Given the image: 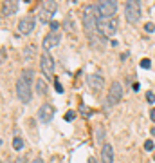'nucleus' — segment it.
<instances>
[{"label":"nucleus","mask_w":155,"mask_h":163,"mask_svg":"<svg viewBox=\"0 0 155 163\" xmlns=\"http://www.w3.org/2000/svg\"><path fill=\"white\" fill-rule=\"evenodd\" d=\"M16 163H27V159H25V158H22V156H20V158L16 159Z\"/></svg>","instance_id":"obj_29"},{"label":"nucleus","mask_w":155,"mask_h":163,"mask_svg":"<svg viewBox=\"0 0 155 163\" xmlns=\"http://www.w3.org/2000/svg\"><path fill=\"white\" fill-rule=\"evenodd\" d=\"M124 16L128 24H137L141 20V2H135V0H130V2L124 4Z\"/></svg>","instance_id":"obj_4"},{"label":"nucleus","mask_w":155,"mask_h":163,"mask_svg":"<svg viewBox=\"0 0 155 163\" xmlns=\"http://www.w3.org/2000/svg\"><path fill=\"white\" fill-rule=\"evenodd\" d=\"M141 67H143V69H150V67H151V62H150L148 58H143V60H141Z\"/></svg>","instance_id":"obj_20"},{"label":"nucleus","mask_w":155,"mask_h":163,"mask_svg":"<svg viewBox=\"0 0 155 163\" xmlns=\"http://www.w3.org/2000/svg\"><path fill=\"white\" fill-rule=\"evenodd\" d=\"M101 161L103 163H114V147L110 143H103V147H101Z\"/></svg>","instance_id":"obj_13"},{"label":"nucleus","mask_w":155,"mask_h":163,"mask_svg":"<svg viewBox=\"0 0 155 163\" xmlns=\"http://www.w3.org/2000/svg\"><path fill=\"white\" fill-rule=\"evenodd\" d=\"M88 163H96V159H94V158H90V159H88Z\"/></svg>","instance_id":"obj_32"},{"label":"nucleus","mask_w":155,"mask_h":163,"mask_svg":"<svg viewBox=\"0 0 155 163\" xmlns=\"http://www.w3.org/2000/svg\"><path fill=\"white\" fill-rule=\"evenodd\" d=\"M121 100H123V83H121L119 80H114L112 83H110V89H108L106 103H108V107H114V105H117Z\"/></svg>","instance_id":"obj_6"},{"label":"nucleus","mask_w":155,"mask_h":163,"mask_svg":"<svg viewBox=\"0 0 155 163\" xmlns=\"http://www.w3.org/2000/svg\"><path fill=\"white\" fill-rule=\"evenodd\" d=\"M24 147H25L24 139H22L20 136H15V139H13V149H15V150H22Z\"/></svg>","instance_id":"obj_17"},{"label":"nucleus","mask_w":155,"mask_h":163,"mask_svg":"<svg viewBox=\"0 0 155 163\" xmlns=\"http://www.w3.org/2000/svg\"><path fill=\"white\" fill-rule=\"evenodd\" d=\"M60 40H61V35H60V33H52V31H51L45 38H43L41 45H43V49H45V51H49V49L56 47V45L60 44Z\"/></svg>","instance_id":"obj_12"},{"label":"nucleus","mask_w":155,"mask_h":163,"mask_svg":"<svg viewBox=\"0 0 155 163\" xmlns=\"http://www.w3.org/2000/svg\"><path fill=\"white\" fill-rule=\"evenodd\" d=\"M146 100H148L150 103H153V102H155V94H153L151 91H148V92H146Z\"/></svg>","instance_id":"obj_24"},{"label":"nucleus","mask_w":155,"mask_h":163,"mask_svg":"<svg viewBox=\"0 0 155 163\" xmlns=\"http://www.w3.org/2000/svg\"><path fill=\"white\" fill-rule=\"evenodd\" d=\"M150 118H151V122H155V107L150 111Z\"/></svg>","instance_id":"obj_27"},{"label":"nucleus","mask_w":155,"mask_h":163,"mask_svg":"<svg viewBox=\"0 0 155 163\" xmlns=\"http://www.w3.org/2000/svg\"><path fill=\"white\" fill-rule=\"evenodd\" d=\"M117 7H119V4L116 2V0H105V2H99V4H98L99 18H101V20L114 18L116 13H117Z\"/></svg>","instance_id":"obj_5"},{"label":"nucleus","mask_w":155,"mask_h":163,"mask_svg":"<svg viewBox=\"0 0 155 163\" xmlns=\"http://www.w3.org/2000/svg\"><path fill=\"white\" fill-rule=\"evenodd\" d=\"M117 27H119V18L114 16V18H108V20H101L99 18V35L101 38H112L116 33H117Z\"/></svg>","instance_id":"obj_3"},{"label":"nucleus","mask_w":155,"mask_h":163,"mask_svg":"<svg viewBox=\"0 0 155 163\" xmlns=\"http://www.w3.org/2000/svg\"><path fill=\"white\" fill-rule=\"evenodd\" d=\"M49 26H51V29H52V33H58V27H60V24H58V22H56V20H52V22H51V24H49Z\"/></svg>","instance_id":"obj_23"},{"label":"nucleus","mask_w":155,"mask_h":163,"mask_svg":"<svg viewBox=\"0 0 155 163\" xmlns=\"http://www.w3.org/2000/svg\"><path fill=\"white\" fill-rule=\"evenodd\" d=\"M34 56H36V45L31 44V45H27L25 51H24V58H25V60H33Z\"/></svg>","instance_id":"obj_15"},{"label":"nucleus","mask_w":155,"mask_h":163,"mask_svg":"<svg viewBox=\"0 0 155 163\" xmlns=\"http://www.w3.org/2000/svg\"><path fill=\"white\" fill-rule=\"evenodd\" d=\"M36 26V18L33 15H27V16H22V20L18 22V33L20 35H31L33 29Z\"/></svg>","instance_id":"obj_9"},{"label":"nucleus","mask_w":155,"mask_h":163,"mask_svg":"<svg viewBox=\"0 0 155 163\" xmlns=\"http://www.w3.org/2000/svg\"><path fill=\"white\" fill-rule=\"evenodd\" d=\"M54 107L51 105V103H43L40 109H38V120L41 122V123H49L52 118H54Z\"/></svg>","instance_id":"obj_11"},{"label":"nucleus","mask_w":155,"mask_h":163,"mask_svg":"<svg viewBox=\"0 0 155 163\" xmlns=\"http://www.w3.org/2000/svg\"><path fill=\"white\" fill-rule=\"evenodd\" d=\"M103 138H105V132H103V127H98V139H99V142H103Z\"/></svg>","instance_id":"obj_25"},{"label":"nucleus","mask_w":155,"mask_h":163,"mask_svg":"<svg viewBox=\"0 0 155 163\" xmlns=\"http://www.w3.org/2000/svg\"><path fill=\"white\" fill-rule=\"evenodd\" d=\"M31 163H43V159H41V158H34Z\"/></svg>","instance_id":"obj_31"},{"label":"nucleus","mask_w":155,"mask_h":163,"mask_svg":"<svg viewBox=\"0 0 155 163\" xmlns=\"http://www.w3.org/2000/svg\"><path fill=\"white\" fill-rule=\"evenodd\" d=\"M36 92L40 96H45L47 94V83L43 80H36Z\"/></svg>","instance_id":"obj_16"},{"label":"nucleus","mask_w":155,"mask_h":163,"mask_svg":"<svg viewBox=\"0 0 155 163\" xmlns=\"http://www.w3.org/2000/svg\"><path fill=\"white\" fill-rule=\"evenodd\" d=\"M81 112H83L85 116H88V114H90V109H88L87 105H81Z\"/></svg>","instance_id":"obj_26"},{"label":"nucleus","mask_w":155,"mask_h":163,"mask_svg":"<svg viewBox=\"0 0 155 163\" xmlns=\"http://www.w3.org/2000/svg\"><path fill=\"white\" fill-rule=\"evenodd\" d=\"M56 9H58V4L56 2H52V0H47V2H43L41 4V9H40V22H49L51 24V18H52V15L56 13Z\"/></svg>","instance_id":"obj_8"},{"label":"nucleus","mask_w":155,"mask_h":163,"mask_svg":"<svg viewBox=\"0 0 155 163\" xmlns=\"http://www.w3.org/2000/svg\"><path fill=\"white\" fill-rule=\"evenodd\" d=\"M81 24H83V29L90 40L92 47L94 45H103L105 38H99L98 36V27H99V13H98V6L94 4H88L83 7V16H81Z\"/></svg>","instance_id":"obj_1"},{"label":"nucleus","mask_w":155,"mask_h":163,"mask_svg":"<svg viewBox=\"0 0 155 163\" xmlns=\"http://www.w3.org/2000/svg\"><path fill=\"white\" fill-rule=\"evenodd\" d=\"M132 89H134V91H135V92H137V91H139V89H141V85H139V83H134V85H132Z\"/></svg>","instance_id":"obj_30"},{"label":"nucleus","mask_w":155,"mask_h":163,"mask_svg":"<svg viewBox=\"0 0 155 163\" xmlns=\"http://www.w3.org/2000/svg\"><path fill=\"white\" fill-rule=\"evenodd\" d=\"M153 142H151V139H146V142H144V150H153Z\"/></svg>","instance_id":"obj_21"},{"label":"nucleus","mask_w":155,"mask_h":163,"mask_svg":"<svg viewBox=\"0 0 155 163\" xmlns=\"http://www.w3.org/2000/svg\"><path fill=\"white\" fill-rule=\"evenodd\" d=\"M16 11H18V2H15V0L2 2V16H13Z\"/></svg>","instance_id":"obj_14"},{"label":"nucleus","mask_w":155,"mask_h":163,"mask_svg":"<svg viewBox=\"0 0 155 163\" xmlns=\"http://www.w3.org/2000/svg\"><path fill=\"white\" fill-rule=\"evenodd\" d=\"M54 89H56L58 92H63V87H61V83H60L58 78H54Z\"/></svg>","instance_id":"obj_22"},{"label":"nucleus","mask_w":155,"mask_h":163,"mask_svg":"<svg viewBox=\"0 0 155 163\" xmlns=\"http://www.w3.org/2000/svg\"><path fill=\"white\" fill-rule=\"evenodd\" d=\"M76 118V112L74 111H67V114H65V122H72Z\"/></svg>","instance_id":"obj_19"},{"label":"nucleus","mask_w":155,"mask_h":163,"mask_svg":"<svg viewBox=\"0 0 155 163\" xmlns=\"http://www.w3.org/2000/svg\"><path fill=\"white\" fill-rule=\"evenodd\" d=\"M40 69L45 78H52L54 74V58L49 55V51H43L40 56Z\"/></svg>","instance_id":"obj_7"},{"label":"nucleus","mask_w":155,"mask_h":163,"mask_svg":"<svg viewBox=\"0 0 155 163\" xmlns=\"http://www.w3.org/2000/svg\"><path fill=\"white\" fill-rule=\"evenodd\" d=\"M0 53H2V63L6 62V47H2V51H0Z\"/></svg>","instance_id":"obj_28"},{"label":"nucleus","mask_w":155,"mask_h":163,"mask_svg":"<svg viewBox=\"0 0 155 163\" xmlns=\"http://www.w3.org/2000/svg\"><path fill=\"white\" fill-rule=\"evenodd\" d=\"M144 31L151 35V33H155V26L151 24V22H146V24H144Z\"/></svg>","instance_id":"obj_18"},{"label":"nucleus","mask_w":155,"mask_h":163,"mask_svg":"<svg viewBox=\"0 0 155 163\" xmlns=\"http://www.w3.org/2000/svg\"><path fill=\"white\" fill-rule=\"evenodd\" d=\"M33 83H34V71L24 69L16 80V96L22 103H29L33 98Z\"/></svg>","instance_id":"obj_2"},{"label":"nucleus","mask_w":155,"mask_h":163,"mask_svg":"<svg viewBox=\"0 0 155 163\" xmlns=\"http://www.w3.org/2000/svg\"><path fill=\"white\" fill-rule=\"evenodd\" d=\"M87 85L90 87L96 94L103 89V85H105V78L99 74V73H92V74H87Z\"/></svg>","instance_id":"obj_10"}]
</instances>
